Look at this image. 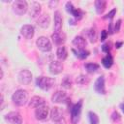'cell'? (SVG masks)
Listing matches in <instances>:
<instances>
[{
  "mask_svg": "<svg viewBox=\"0 0 124 124\" xmlns=\"http://www.w3.org/2000/svg\"><path fill=\"white\" fill-rule=\"evenodd\" d=\"M84 68L86 69V71L90 74H93L95 73L98 69H99V65L98 64H95V63H87L84 65Z\"/></svg>",
  "mask_w": 124,
  "mask_h": 124,
  "instance_id": "obj_24",
  "label": "cell"
},
{
  "mask_svg": "<svg viewBox=\"0 0 124 124\" xmlns=\"http://www.w3.org/2000/svg\"><path fill=\"white\" fill-rule=\"evenodd\" d=\"M86 40L81 37V36H76L73 40V45L78 48V49H84L86 46Z\"/></svg>",
  "mask_w": 124,
  "mask_h": 124,
  "instance_id": "obj_15",
  "label": "cell"
},
{
  "mask_svg": "<svg viewBox=\"0 0 124 124\" xmlns=\"http://www.w3.org/2000/svg\"><path fill=\"white\" fill-rule=\"evenodd\" d=\"M73 51L76 54V56L78 57L79 59H85L89 54V52L87 50H85V49H78V50L73 49Z\"/></svg>",
  "mask_w": 124,
  "mask_h": 124,
  "instance_id": "obj_23",
  "label": "cell"
},
{
  "mask_svg": "<svg viewBox=\"0 0 124 124\" xmlns=\"http://www.w3.org/2000/svg\"><path fill=\"white\" fill-rule=\"evenodd\" d=\"M12 101L16 106H23L28 101V93L26 90L23 89H17L15 91V93L12 96Z\"/></svg>",
  "mask_w": 124,
  "mask_h": 124,
  "instance_id": "obj_1",
  "label": "cell"
},
{
  "mask_svg": "<svg viewBox=\"0 0 124 124\" xmlns=\"http://www.w3.org/2000/svg\"><path fill=\"white\" fill-rule=\"evenodd\" d=\"M121 109H122V111L124 112V104H122V105H121Z\"/></svg>",
  "mask_w": 124,
  "mask_h": 124,
  "instance_id": "obj_37",
  "label": "cell"
},
{
  "mask_svg": "<svg viewBox=\"0 0 124 124\" xmlns=\"http://www.w3.org/2000/svg\"><path fill=\"white\" fill-rule=\"evenodd\" d=\"M102 64L104 65L105 68L108 69L112 66L113 64V59H112V56L110 54H107L103 59H102Z\"/></svg>",
  "mask_w": 124,
  "mask_h": 124,
  "instance_id": "obj_22",
  "label": "cell"
},
{
  "mask_svg": "<svg viewBox=\"0 0 124 124\" xmlns=\"http://www.w3.org/2000/svg\"><path fill=\"white\" fill-rule=\"evenodd\" d=\"M45 105V99L40 97V96H34L31 98L30 102H29V107L30 108H37L41 106Z\"/></svg>",
  "mask_w": 124,
  "mask_h": 124,
  "instance_id": "obj_16",
  "label": "cell"
},
{
  "mask_svg": "<svg viewBox=\"0 0 124 124\" xmlns=\"http://www.w3.org/2000/svg\"><path fill=\"white\" fill-rule=\"evenodd\" d=\"M87 33H88V38L90 39V41L92 43H94L96 41V32H95V30L94 29H90Z\"/></svg>",
  "mask_w": 124,
  "mask_h": 124,
  "instance_id": "obj_28",
  "label": "cell"
},
{
  "mask_svg": "<svg viewBox=\"0 0 124 124\" xmlns=\"http://www.w3.org/2000/svg\"><path fill=\"white\" fill-rule=\"evenodd\" d=\"M121 46H122V43H121V42H117V43L115 44V46H116V48H119Z\"/></svg>",
  "mask_w": 124,
  "mask_h": 124,
  "instance_id": "obj_36",
  "label": "cell"
},
{
  "mask_svg": "<svg viewBox=\"0 0 124 124\" xmlns=\"http://www.w3.org/2000/svg\"><path fill=\"white\" fill-rule=\"evenodd\" d=\"M0 72H1V76H0V78H3V71L1 70Z\"/></svg>",
  "mask_w": 124,
  "mask_h": 124,
  "instance_id": "obj_38",
  "label": "cell"
},
{
  "mask_svg": "<svg viewBox=\"0 0 124 124\" xmlns=\"http://www.w3.org/2000/svg\"><path fill=\"white\" fill-rule=\"evenodd\" d=\"M67 49H66V47L64 46H59L58 48H57V51H56V55H57V57H58V59L59 60H65L66 58H67Z\"/></svg>",
  "mask_w": 124,
  "mask_h": 124,
  "instance_id": "obj_21",
  "label": "cell"
},
{
  "mask_svg": "<svg viewBox=\"0 0 124 124\" xmlns=\"http://www.w3.org/2000/svg\"><path fill=\"white\" fill-rule=\"evenodd\" d=\"M68 97L66 92L64 91H56L52 96H51V102L55 104H62L67 101Z\"/></svg>",
  "mask_w": 124,
  "mask_h": 124,
  "instance_id": "obj_10",
  "label": "cell"
},
{
  "mask_svg": "<svg viewBox=\"0 0 124 124\" xmlns=\"http://www.w3.org/2000/svg\"><path fill=\"white\" fill-rule=\"evenodd\" d=\"M115 13H116V9H112L108 14H107V15L104 16V18H109V19H111V18L114 16Z\"/></svg>",
  "mask_w": 124,
  "mask_h": 124,
  "instance_id": "obj_32",
  "label": "cell"
},
{
  "mask_svg": "<svg viewBox=\"0 0 124 124\" xmlns=\"http://www.w3.org/2000/svg\"><path fill=\"white\" fill-rule=\"evenodd\" d=\"M48 69H49L50 74H52V75H59L63 71V65H62V63L60 61L53 60V61L50 62Z\"/></svg>",
  "mask_w": 124,
  "mask_h": 124,
  "instance_id": "obj_9",
  "label": "cell"
},
{
  "mask_svg": "<svg viewBox=\"0 0 124 124\" xmlns=\"http://www.w3.org/2000/svg\"><path fill=\"white\" fill-rule=\"evenodd\" d=\"M74 10H75V8H74L73 4H72L71 2H67V3H66V11H67L68 13L72 14Z\"/></svg>",
  "mask_w": 124,
  "mask_h": 124,
  "instance_id": "obj_31",
  "label": "cell"
},
{
  "mask_svg": "<svg viewBox=\"0 0 124 124\" xmlns=\"http://www.w3.org/2000/svg\"><path fill=\"white\" fill-rule=\"evenodd\" d=\"M54 84V79L52 78H49V77H45V76H40L36 78V85L46 91V90H49Z\"/></svg>",
  "mask_w": 124,
  "mask_h": 124,
  "instance_id": "obj_2",
  "label": "cell"
},
{
  "mask_svg": "<svg viewBox=\"0 0 124 124\" xmlns=\"http://www.w3.org/2000/svg\"><path fill=\"white\" fill-rule=\"evenodd\" d=\"M106 1L105 0H96L95 1V9L98 15H101L104 13V11L106 10Z\"/></svg>",
  "mask_w": 124,
  "mask_h": 124,
  "instance_id": "obj_20",
  "label": "cell"
},
{
  "mask_svg": "<svg viewBox=\"0 0 124 124\" xmlns=\"http://www.w3.org/2000/svg\"><path fill=\"white\" fill-rule=\"evenodd\" d=\"M51 39H52V42L54 43V45L61 46L66 41V36L62 32H54L51 35Z\"/></svg>",
  "mask_w": 124,
  "mask_h": 124,
  "instance_id": "obj_13",
  "label": "cell"
},
{
  "mask_svg": "<svg viewBox=\"0 0 124 124\" xmlns=\"http://www.w3.org/2000/svg\"><path fill=\"white\" fill-rule=\"evenodd\" d=\"M13 12L18 16L24 15L28 10V4L24 0H16L12 5Z\"/></svg>",
  "mask_w": 124,
  "mask_h": 124,
  "instance_id": "obj_3",
  "label": "cell"
},
{
  "mask_svg": "<svg viewBox=\"0 0 124 124\" xmlns=\"http://www.w3.org/2000/svg\"><path fill=\"white\" fill-rule=\"evenodd\" d=\"M49 22H50V18L48 16V15H43V16H40L38 20H37V23L39 26L43 27V28H46L48 27L49 25Z\"/></svg>",
  "mask_w": 124,
  "mask_h": 124,
  "instance_id": "obj_19",
  "label": "cell"
},
{
  "mask_svg": "<svg viewBox=\"0 0 124 124\" xmlns=\"http://www.w3.org/2000/svg\"><path fill=\"white\" fill-rule=\"evenodd\" d=\"M5 120L12 123V124H21L22 117L19 112L17 111H11L5 115Z\"/></svg>",
  "mask_w": 124,
  "mask_h": 124,
  "instance_id": "obj_7",
  "label": "cell"
},
{
  "mask_svg": "<svg viewBox=\"0 0 124 124\" xmlns=\"http://www.w3.org/2000/svg\"><path fill=\"white\" fill-rule=\"evenodd\" d=\"M111 119L114 121V122H119L121 117H120V114L117 112V111H113L111 113Z\"/></svg>",
  "mask_w": 124,
  "mask_h": 124,
  "instance_id": "obj_30",
  "label": "cell"
},
{
  "mask_svg": "<svg viewBox=\"0 0 124 124\" xmlns=\"http://www.w3.org/2000/svg\"><path fill=\"white\" fill-rule=\"evenodd\" d=\"M62 29V17L60 12H54V32H61Z\"/></svg>",
  "mask_w": 124,
  "mask_h": 124,
  "instance_id": "obj_17",
  "label": "cell"
},
{
  "mask_svg": "<svg viewBox=\"0 0 124 124\" xmlns=\"http://www.w3.org/2000/svg\"><path fill=\"white\" fill-rule=\"evenodd\" d=\"M35 33V29L32 25L29 24H25L20 28V34L25 38V39H31L33 38Z\"/></svg>",
  "mask_w": 124,
  "mask_h": 124,
  "instance_id": "obj_11",
  "label": "cell"
},
{
  "mask_svg": "<svg viewBox=\"0 0 124 124\" xmlns=\"http://www.w3.org/2000/svg\"><path fill=\"white\" fill-rule=\"evenodd\" d=\"M94 89H95V91L98 94L104 95L106 93V89H105V78H104L103 76L99 77L96 79V81L94 83Z\"/></svg>",
  "mask_w": 124,
  "mask_h": 124,
  "instance_id": "obj_12",
  "label": "cell"
},
{
  "mask_svg": "<svg viewBox=\"0 0 124 124\" xmlns=\"http://www.w3.org/2000/svg\"><path fill=\"white\" fill-rule=\"evenodd\" d=\"M17 79L21 84H29L32 80V73L29 70L23 69L17 75Z\"/></svg>",
  "mask_w": 124,
  "mask_h": 124,
  "instance_id": "obj_6",
  "label": "cell"
},
{
  "mask_svg": "<svg viewBox=\"0 0 124 124\" xmlns=\"http://www.w3.org/2000/svg\"><path fill=\"white\" fill-rule=\"evenodd\" d=\"M88 118H89V124H98L99 123V117L93 111L88 112Z\"/></svg>",
  "mask_w": 124,
  "mask_h": 124,
  "instance_id": "obj_25",
  "label": "cell"
},
{
  "mask_svg": "<svg viewBox=\"0 0 124 124\" xmlns=\"http://www.w3.org/2000/svg\"><path fill=\"white\" fill-rule=\"evenodd\" d=\"M61 85H62L64 88H66V89L71 88V86H72V81H71V78H70L69 77H65V78H63L62 82H61Z\"/></svg>",
  "mask_w": 124,
  "mask_h": 124,
  "instance_id": "obj_27",
  "label": "cell"
},
{
  "mask_svg": "<svg viewBox=\"0 0 124 124\" xmlns=\"http://www.w3.org/2000/svg\"><path fill=\"white\" fill-rule=\"evenodd\" d=\"M81 105L82 102L79 101L78 103L75 104L71 108V121L73 124H77L79 121L80 113H81Z\"/></svg>",
  "mask_w": 124,
  "mask_h": 124,
  "instance_id": "obj_5",
  "label": "cell"
},
{
  "mask_svg": "<svg viewBox=\"0 0 124 124\" xmlns=\"http://www.w3.org/2000/svg\"><path fill=\"white\" fill-rule=\"evenodd\" d=\"M41 12H42L41 4H39L38 2H35V1L32 2L31 7H30V16L33 17V18L38 17V16H40Z\"/></svg>",
  "mask_w": 124,
  "mask_h": 124,
  "instance_id": "obj_14",
  "label": "cell"
},
{
  "mask_svg": "<svg viewBox=\"0 0 124 124\" xmlns=\"http://www.w3.org/2000/svg\"><path fill=\"white\" fill-rule=\"evenodd\" d=\"M49 113V108L47 106L43 105L36 108L35 110V116L38 120H45Z\"/></svg>",
  "mask_w": 124,
  "mask_h": 124,
  "instance_id": "obj_8",
  "label": "cell"
},
{
  "mask_svg": "<svg viewBox=\"0 0 124 124\" xmlns=\"http://www.w3.org/2000/svg\"><path fill=\"white\" fill-rule=\"evenodd\" d=\"M36 45L38 46V48L44 52H47V51H50L52 46H51V43L49 41V39H47L46 37L45 36H41L37 39L36 41Z\"/></svg>",
  "mask_w": 124,
  "mask_h": 124,
  "instance_id": "obj_4",
  "label": "cell"
},
{
  "mask_svg": "<svg viewBox=\"0 0 124 124\" xmlns=\"http://www.w3.org/2000/svg\"><path fill=\"white\" fill-rule=\"evenodd\" d=\"M50 116L51 119L55 122H60L63 119V112L61 111V109L57 107H54L50 112Z\"/></svg>",
  "mask_w": 124,
  "mask_h": 124,
  "instance_id": "obj_18",
  "label": "cell"
},
{
  "mask_svg": "<svg viewBox=\"0 0 124 124\" xmlns=\"http://www.w3.org/2000/svg\"><path fill=\"white\" fill-rule=\"evenodd\" d=\"M107 37H108V32L106 30H102L101 31V41L102 42L105 41L107 39Z\"/></svg>",
  "mask_w": 124,
  "mask_h": 124,
  "instance_id": "obj_35",
  "label": "cell"
},
{
  "mask_svg": "<svg viewBox=\"0 0 124 124\" xmlns=\"http://www.w3.org/2000/svg\"><path fill=\"white\" fill-rule=\"evenodd\" d=\"M72 15H73L76 18H78V19H80V18L82 17V12H81L79 9H75V10L73 11Z\"/></svg>",
  "mask_w": 124,
  "mask_h": 124,
  "instance_id": "obj_29",
  "label": "cell"
},
{
  "mask_svg": "<svg viewBox=\"0 0 124 124\" xmlns=\"http://www.w3.org/2000/svg\"><path fill=\"white\" fill-rule=\"evenodd\" d=\"M76 82H77L78 84H80V85L87 84V83L89 82V78H88L86 76L80 75V76H78V77L76 78Z\"/></svg>",
  "mask_w": 124,
  "mask_h": 124,
  "instance_id": "obj_26",
  "label": "cell"
},
{
  "mask_svg": "<svg viewBox=\"0 0 124 124\" xmlns=\"http://www.w3.org/2000/svg\"><path fill=\"white\" fill-rule=\"evenodd\" d=\"M102 50H103L104 52L108 53L109 50H110V46H109V45H108V44H104V45L102 46Z\"/></svg>",
  "mask_w": 124,
  "mask_h": 124,
  "instance_id": "obj_34",
  "label": "cell"
},
{
  "mask_svg": "<svg viewBox=\"0 0 124 124\" xmlns=\"http://www.w3.org/2000/svg\"><path fill=\"white\" fill-rule=\"evenodd\" d=\"M120 26H121V20L120 19H118L116 22H115V25H114V29H113V31L114 32H119V30H120Z\"/></svg>",
  "mask_w": 124,
  "mask_h": 124,
  "instance_id": "obj_33",
  "label": "cell"
}]
</instances>
